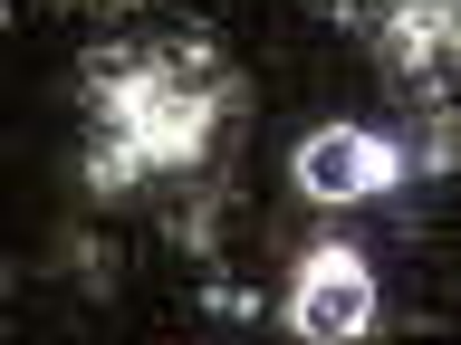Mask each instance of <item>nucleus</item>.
I'll return each instance as SVG.
<instances>
[{
    "label": "nucleus",
    "mask_w": 461,
    "mask_h": 345,
    "mask_svg": "<svg viewBox=\"0 0 461 345\" xmlns=\"http://www.w3.org/2000/svg\"><path fill=\"white\" fill-rule=\"evenodd\" d=\"M366 316H375V279H366L346 250H327V259L298 269V307H288L298 336H356Z\"/></svg>",
    "instance_id": "f257e3e1"
},
{
    "label": "nucleus",
    "mask_w": 461,
    "mask_h": 345,
    "mask_svg": "<svg viewBox=\"0 0 461 345\" xmlns=\"http://www.w3.org/2000/svg\"><path fill=\"white\" fill-rule=\"evenodd\" d=\"M298 182H308L317 201H356L384 182V144H366L356 125H327V135L298 144Z\"/></svg>",
    "instance_id": "f03ea898"
}]
</instances>
